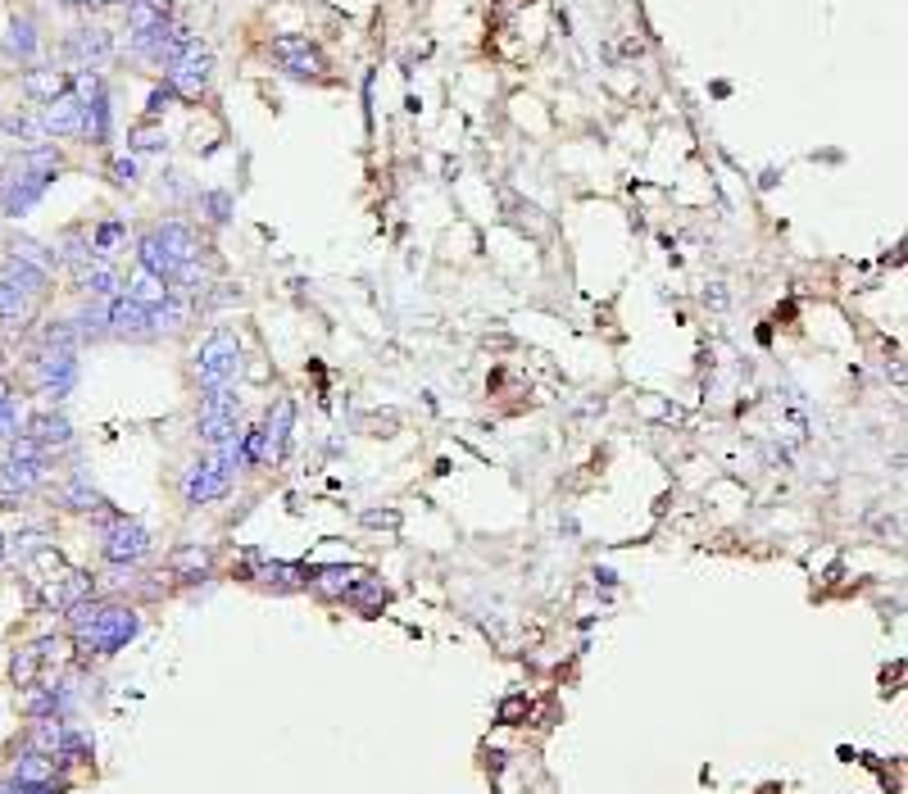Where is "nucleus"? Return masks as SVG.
<instances>
[{
  "mask_svg": "<svg viewBox=\"0 0 908 794\" xmlns=\"http://www.w3.org/2000/svg\"><path fill=\"white\" fill-rule=\"evenodd\" d=\"M64 631L78 640L82 654L109 658L141 636V613L128 604H109V599H82L64 613Z\"/></svg>",
  "mask_w": 908,
  "mask_h": 794,
  "instance_id": "1",
  "label": "nucleus"
},
{
  "mask_svg": "<svg viewBox=\"0 0 908 794\" xmlns=\"http://www.w3.org/2000/svg\"><path fill=\"white\" fill-rule=\"evenodd\" d=\"M241 373V336L232 327H214L209 341L196 350V382L200 391H218V386H232Z\"/></svg>",
  "mask_w": 908,
  "mask_h": 794,
  "instance_id": "2",
  "label": "nucleus"
},
{
  "mask_svg": "<svg viewBox=\"0 0 908 794\" xmlns=\"http://www.w3.org/2000/svg\"><path fill=\"white\" fill-rule=\"evenodd\" d=\"M150 549H155V540H150V531L141 527L137 518L114 513V518L100 527V559H105L109 568H137V563L150 559Z\"/></svg>",
  "mask_w": 908,
  "mask_h": 794,
  "instance_id": "3",
  "label": "nucleus"
},
{
  "mask_svg": "<svg viewBox=\"0 0 908 794\" xmlns=\"http://www.w3.org/2000/svg\"><path fill=\"white\" fill-rule=\"evenodd\" d=\"M32 382H37L46 409L55 400H64L69 386L78 382V350H46V345H37V354H32Z\"/></svg>",
  "mask_w": 908,
  "mask_h": 794,
  "instance_id": "4",
  "label": "nucleus"
},
{
  "mask_svg": "<svg viewBox=\"0 0 908 794\" xmlns=\"http://www.w3.org/2000/svg\"><path fill=\"white\" fill-rule=\"evenodd\" d=\"M241 400L232 386H218V391H205V400H200V418H196V432L200 441H205V450H214L218 441H227V436L241 432Z\"/></svg>",
  "mask_w": 908,
  "mask_h": 794,
  "instance_id": "5",
  "label": "nucleus"
},
{
  "mask_svg": "<svg viewBox=\"0 0 908 794\" xmlns=\"http://www.w3.org/2000/svg\"><path fill=\"white\" fill-rule=\"evenodd\" d=\"M209 73H214V55H209L205 46H200L196 37L187 41V46L178 50V59L164 69V82L178 96H187V100H200L205 96V87H209Z\"/></svg>",
  "mask_w": 908,
  "mask_h": 794,
  "instance_id": "6",
  "label": "nucleus"
},
{
  "mask_svg": "<svg viewBox=\"0 0 908 794\" xmlns=\"http://www.w3.org/2000/svg\"><path fill=\"white\" fill-rule=\"evenodd\" d=\"M268 55L277 59V69L287 73V78H296V82H314V78H323V73H327L323 50H318L309 37H277L273 46H268Z\"/></svg>",
  "mask_w": 908,
  "mask_h": 794,
  "instance_id": "7",
  "label": "nucleus"
},
{
  "mask_svg": "<svg viewBox=\"0 0 908 794\" xmlns=\"http://www.w3.org/2000/svg\"><path fill=\"white\" fill-rule=\"evenodd\" d=\"M227 491H232V477H227L209 454H200V459L182 472V504H187V509H200V504L223 500Z\"/></svg>",
  "mask_w": 908,
  "mask_h": 794,
  "instance_id": "8",
  "label": "nucleus"
},
{
  "mask_svg": "<svg viewBox=\"0 0 908 794\" xmlns=\"http://www.w3.org/2000/svg\"><path fill=\"white\" fill-rule=\"evenodd\" d=\"M291 432H296V400L282 395V400H273L264 427H259V463H282V459H287Z\"/></svg>",
  "mask_w": 908,
  "mask_h": 794,
  "instance_id": "9",
  "label": "nucleus"
},
{
  "mask_svg": "<svg viewBox=\"0 0 908 794\" xmlns=\"http://www.w3.org/2000/svg\"><path fill=\"white\" fill-rule=\"evenodd\" d=\"M187 41H191V32L182 28V23L164 19V23H155L150 32H137V37H132V50H137L146 64H155V69H168Z\"/></svg>",
  "mask_w": 908,
  "mask_h": 794,
  "instance_id": "10",
  "label": "nucleus"
},
{
  "mask_svg": "<svg viewBox=\"0 0 908 794\" xmlns=\"http://www.w3.org/2000/svg\"><path fill=\"white\" fill-rule=\"evenodd\" d=\"M105 336H114V341H150V336H155L150 309L137 300H128V295L105 300Z\"/></svg>",
  "mask_w": 908,
  "mask_h": 794,
  "instance_id": "11",
  "label": "nucleus"
},
{
  "mask_svg": "<svg viewBox=\"0 0 908 794\" xmlns=\"http://www.w3.org/2000/svg\"><path fill=\"white\" fill-rule=\"evenodd\" d=\"M23 436L28 441H37L41 450H50L55 459H60L64 450H73L78 445V432H73V422L64 418V413H55V409H37L28 422H23Z\"/></svg>",
  "mask_w": 908,
  "mask_h": 794,
  "instance_id": "12",
  "label": "nucleus"
},
{
  "mask_svg": "<svg viewBox=\"0 0 908 794\" xmlns=\"http://www.w3.org/2000/svg\"><path fill=\"white\" fill-rule=\"evenodd\" d=\"M37 118H41V132H46V137H78L82 132V100L73 96V87H69L64 96L46 100V105L37 109Z\"/></svg>",
  "mask_w": 908,
  "mask_h": 794,
  "instance_id": "13",
  "label": "nucleus"
},
{
  "mask_svg": "<svg viewBox=\"0 0 908 794\" xmlns=\"http://www.w3.org/2000/svg\"><path fill=\"white\" fill-rule=\"evenodd\" d=\"M91 590H96V577H91V572H82V568H69L64 577H55V581H46V586H41V604L69 613L73 604L91 599Z\"/></svg>",
  "mask_w": 908,
  "mask_h": 794,
  "instance_id": "14",
  "label": "nucleus"
},
{
  "mask_svg": "<svg viewBox=\"0 0 908 794\" xmlns=\"http://www.w3.org/2000/svg\"><path fill=\"white\" fill-rule=\"evenodd\" d=\"M55 463H28V459H0V495H32L50 477Z\"/></svg>",
  "mask_w": 908,
  "mask_h": 794,
  "instance_id": "15",
  "label": "nucleus"
},
{
  "mask_svg": "<svg viewBox=\"0 0 908 794\" xmlns=\"http://www.w3.org/2000/svg\"><path fill=\"white\" fill-rule=\"evenodd\" d=\"M368 572L364 568H346V563H332V568H318L314 577H309V586L318 590V595L327 599H350L359 590V581H364Z\"/></svg>",
  "mask_w": 908,
  "mask_h": 794,
  "instance_id": "16",
  "label": "nucleus"
},
{
  "mask_svg": "<svg viewBox=\"0 0 908 794\" xmlns=\"http://www.w3.org/2000/svg\"><path fill=\"white\" fill-rule=\"evenodd\" d=\"M41 300H32V295H23L19 286H10L5 277H0V327H10V332H23V327L37 318Z\"/></svg>",
  "mask_w": 908,
  "mask_h": 794,
  "instance_id": "17",
  "label": "nucleus"
},
{
  "mask_svg": "<svg viewBox=\"0 0 908 794\" xmlns=\"http://www.w3.org/2000/svg\"><path fill=\"white\" fill-rule=\"evenodd\" d=\"M0 277H5L10 286H19L23 295H32V300H46V291H50V273H46V268L23 264V259H14V255L0 259Z\"/></svg>",
  "mask_w": 908,
  "mask_h": 794,
  "instance_id": "18",
  "label": "nucleus"
},
{
  "mask_svg": "<svg viewBox=\"0 0 908 794\" xmlns=\"http://www.w3.org/2000/svg\"><path fill=\"white\" fill-rule=\"evenodd\" d=\"M159 232V241H164V250L178 264H187V259H200V255H209L205 250V241L196 236V227H187V223H164V227H155Z\"/></svg>",
  "mask_w": 908,
  "mask_h": 794,
  "instance_id": "19",
  "label": "nucleus"
},
{
  "mask_svg": "<svg viewBox=\"0 0 908 794\" xmlns=\"http://www.w3.org/2000/svg\"><path fill=\"white\" fill-rule=\"evenodd\" d=\"M137 268H146V273H155L159 282H173V273H178V259L164 250V241H159V232H146L137 241Z\"/></svg>",
  "mask_w": 908,
  "mask_h": 794,
  "instance_id": "20",
  "label": "nucleus"
},
{
  "mask_svg": "<svg viewBox=\"0 0 908 794\" xmlns=\"http://www.w3.org/2000/svg\"><path fill=\"white\" fill-rule=\"evenodd\" d=\"M55 500H60L64 509H73V513H100L109 504V500H100L96 486H91L82 472H69V481H64L60 491H55Z\"/></svg>",
  "mask_w": 908,
  "mask_h": 794,
  "instance_id": "21",
  "label": "nucleus"
},
{
  "mask_svg": "<svg viewBox=\"0 0 908 794\" xmlns=\"http://www.w3.org/2000/svg\"><path fill=\"white\" fill-rule=\"evenodd\" d=\"M69 55L78 59V64H100V59L114 55V41H109V32H100V28H78L69 37Z\"/></svg>",
  "mask_w": 908,
  "mask_h": 794,
  "instance_id": "22",
  "label": "nucleus"
},
{
  "mask_svg": "<svg viewBox=\"0 0 908 794\" xmlns=\"http://www.w3.org/2000/svg\"><path fill=\"white\" fill-rule=\"evenodd\" d=\"M123 295H128V300H137V304H146V309H155V304H164L168 295H173V286L159 282V277L146 273V268H132V277L123 282Z\"/></svg>",
  "mask_w": 908,
  "mask_h": 794,
  "instance_id": "23",
  "label": "nucleus"
},
{
  "mask_svg": "<svg viewBox=\"0 0 908 794\" xmlns=\"http://www.w3.org/2000/svg\"><path fill=\"white\" fill-rule=\"evenodd\" d=\"M78 291H87V300H114V295H123V277L109 259H100L87 277H78Z\"/></svg>",
  "mask_w": 908,
  "mask_h": 794,
  "instance_id": "24",
  "label": "nucleus"
},
{
  "mask_svg": "<svg viewBox=\"0 0 908 794\" xmlns=\"http://www.w3.org/2000/svg\"><path fill=\"white\" fill-rule=\"evenodd\" d=\"M187 318H191V300L187 295H168L164 304H155L150 309V327H155V336H164V332H182L187 327Z\"/></svg>",
  "mask_w": 908,
  "mask_h": 794,
  "instance_id": "25",
  "label": "nucleus"
},
{
  "mask_svg": "<svg viewBox=\"0 0 908 794\" xmlns=\"http://www.w3.org/2000/svg\"><path fill=\"white\" fill-rule=\"evenodd\" d=\"M255 581H259L264 590H300L309 577L296 568V563H259V568H255Z\"/></svg>",
  "mask_w": 908,
  "mask_h": 794,
  "instance_id": "26",
  "label": "nucleus"
},
{
  "mask_svg": "<svg viewBox=\"0 0 908 794\" xmlns=\"http://www.w3.org/2000/svg\"><path fill=\"white\" fill-rule=\"evenodd\" d=\"M173 19V10H168V0H132L128 5V32L137 37V32H150L155 23Z\"/></svg>",
  "mask_w": 908,
  "mask_h": 794,
  "instance_id": "27",
  "label": "nucleus"
},
{
  "mask_svg": "<svg viewBox=\"0 0 908 794\" xmlns=\"http://www.w3.org/2000/svg\"><path fill=\"white\" fill-rule=\"evenodd\" d=\"M82 132H87L91 141H109V96L105 91L82 100Z\"/></svg>",
  "mask_w": 908,
  "mask_h": 794,
  "instance_id": "28",
  "label": "nucleus"
},
{
  "mask_svg": "<svg viewBox=\"0 0 908 794\" xmlns=\"http://www.w3.org/2000/svg\"><path fill=\"white\" fill-rule=\"evenodd\" d=\"M10 255L23 259V264L46 268V273H55V264H60V255H55L50 246H41V241H32V236H14V241H10Z\"/></svg>",
  "mask_w": 908,
  "mask_h": 794,
  "instance_id": "29",
  "label": "nucleus"
},
{
  "mask_svg": "<svg viewBox=\"0 0 908 794\" xmlns=\"http://www.w3.org/2000/svg\"><path fill=\"white\" fill-rule=\"evenodd\" d=\"M37 345H46V350H78L82 336L73 327V318H55V323H46L37 332Z\"/></svg>",
  "mask_w": 908,
  "mask_h": 794,
  "instance_id": "30",
  "label": "nucleus"
},
{
  "mask_svg": "<svg viewBox=\"0 0 908 794\" xmlns=\"http://www.w3.org/2000/svg\"><path fill=\"white\" fill-rule=\"evenodd\" d=\"M23 91H28V96H37L41 105H46V100H55V96H64V91H69V78H64V73H50V69H37V73H28V78H23Z\"/></svg>",
  "mask_w": 908,
  "mask_h": 794,
  "instance_id": "31",
  "label": "nucleus"
},
{
  "mask_svg": "<svg viewBox=\"0 0 908 794\" xmlns=\"http://www.w3.org/2000/svg\"><path fill=\"white\" fill-rule=\"evenodd\" d=\"M41 654H37V645H23L19 654H14V663H10V677H14V686L19 690H28V686H37L41 681Z\"/></svg>",
  "mask_w": 908,
  "mask_h": 794,
  "instance_id": "32",
  "label": "nucleus"
},
{
  "mask_svg": "<svg viewBox=\"0 0 908 794\" xmlns=\"http://www.w3.org/2000/svg\"><path fill=\"white\" fill-rule=\"evenodd\" d=\"M73 327H78V336L82 341H100L105 336V300H87L73 314Z\"/></svg>",
  "mask_w": 908,
  "mask_h": 794,
  "instance_id": "33",
  "label": "nucleus"
},
{
  "mask_svg": "<svg viewBox=\"0 0 908 794\" xmlns=\"http://www.w3.org/2000/svg\"><path fill=\"white\" fill-rule=\"evenodd\" d=\"M10 554H14L19 563L41 559V554H46V531H23V536H14V540H10Z\"/></svg>",
  "mask_w": 908,
  "mask_h": 794,
  "instance_id": "34",
  "label": "nucleus"
},
{
  "mask_svg": "<svg viewBox=\"0 0 908 794\" xmlns=\"http://www.w3.org/2000/svg\"><path fill=\"white\" fill-rule=\"evenodd\" d=\"M5 50H10L14 59H32V55H37V37H32V23H28V19L14 23V28H10V41H5Z\"/></svg>",
  "mask_w": 908,
  "mask_h": 794,
  "instance_id": "35",
  "label": "nucleus"
},
{
  "mask_svg": "<svg viewBox=\"0 0 908 794\" xmlns=\"http://www.w3.org/2000/svg\"><path fill=\"white\" fill-rule=\"evenodd\" d=\"M5 132H10V137L32 141V146H37V141L46 137V132H41V118H37V114H5Z\"/></svg>",
  "mask_w": 908,
  "mask_h": 794,
  "instance_id": "36",
  "label": "nucleus"
},
{
  "mask_svg": "<svg viewBox=\"0 0 908 794\" xmlns=\"http://www.w3.org/2000/svg\"><path fill=\"white\" fill-rule=\"evenodd\" d=\"M123 236H128V227H123V223H100L96 232H91V246H96V255H100V259H109V255H114V246L123 241Z\"/></svg>",
  "mask_w": 908,
  "mask_h": 794,
  "instance_id": "37",
  "label": "nucleus"
},
{
  "mask_svg": "<svg viewBox=\"0 0 908 794\" xmlns=\"http://www.w3.org/2000/svg\"><path fill=\"white\" fill-rule=\"evenodd\" d=\"M205 568H209V549H200V545L173 554V572H182V577H200Z\"/></svg>",
  "mask_w": 908,
  "mask_h": 794,
  "instance_id": "38",
  "label": "nucleus"
},
{
  "mask_svg": "<svg viewBox=\"0 0 908 794\" xmlns=\"http://www.w3.org/2000/svg\"><path fill=\"white\" fill-rule=\"evenodd\" d=\"M132 150H164V132L150 128V123H146V128H137V132H132Z\"/></svg>",
  "mask_w": 908,
  "mask_h": 794,
  "instance_id": "39",
  "label": "nucleus"
},
{
  "mask_svg": "<svg viewBox=\"0 0 908 794\" xmlns=\"http://www.w3.org/2000/svg\"><path fill=\"white\" fill-rule=\"evenodd\" d=\"M109 173H114V182H119V187H132V182H137V159L119 155L114 164H109Z\"/></svg>",
  "mask_w": 908,
  "mask_h": 794,
  "instance_id": "40",
  "label": "nucleus"
},
{
  "mask_svg": "<svg viewBox=\"0 0 908 794\" xmlns=\"http://www.w3.org/2000/svg\"><path fill=\"white\" fill-rule=\"evenodd\" d=\"M173 96H178V91L168 87V82H164V87H155V91H150V100H146V114H150V118H159V114L168 109V100H173Z\"/></svg>",
  "mask_w": 908,
  "mask_h": 794,
  "instance_id": "41",
  "label": "nucleus"
},
{
  "mask_svg": "<svg viewBox=\"0 0 908 794\" xmlns=\"http://www.w3.org/2000/svg\"><path fill=\"white\" fill-rule=\"evenodd\" d=\"M200 205L214 214V223H227V214H232V205H227V196H205Z\"/></svg>",
  "mask_w": 908,
  "mask_h": 794,
  "instance_id": "42",
  "label": "nucleus"
},
{
  "mask_svg": "<svg viewBox=\"0 0 908 794\" xmlns=\"http://www.w3.org/2000/svg\"><path fill=\"white\" fill-rule=\"evenodd\" d=\"M10 400H14V391H10V377L0 373V409H5V404H10Z\"/></svg>",
  "mask_w": 908,
  "mask_h": 794,
  "instance_id": "43",
  "label": "nucleus"
},
{
  "mask_svg": "<svg viewBox=\"0 0 908 794\" xmlns=\"http://www.w3.org/2000/svg\"><path fill=\"white\" fill-rule=\"evenodd\" d=\"M5 559H10V540L0 536V563H5Z\"/></svg>",
  "mask_w": 908,
  "mask_h": 794,
  "instance_id": "44",
  "label": "nucleus"
},
{
  "mask_svg": "<svg viewBox=\"0 0 908 794\" xmlns=\"http://www.w3.org/2000/svg\"><path fill=\"white\" fill-rule=\"evenodd\" d=\"M69 5H100V0H69Z\"/></svg>",
  "mask_w": 908,
  "mask_h": 794,
  "instance_id": "45",
  "label": "nucleus"
},
{
  "mask_svg": "<svg viewBox=\"0 0 908 794\" xmlns=\"http://www.w3.org/2000/svg\"><path fill=\"white\" fill-rule=\"evenodd\" d=\"M0 368H5V354H0Z\"/></svg>",
  "mask_w": 908,
  "mask_h": 794,
  "instance_id": "46",
  "label": "nucleus"
}]
</instances>
